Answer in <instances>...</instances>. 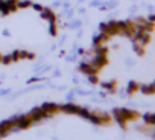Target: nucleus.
<instances>
[{
	"label": "nucleus",
	"mask_w": 155,
	"mask_h": 140,
	"mask_svg": "<svg viewBox=\"0 0 155 140\" xmlns=\"http://www.w3.org/2000/svg\"><path fill=\"white\" fill-rule=\"evenodd\" d=\"M99 31L104 34H108L110 37L119 35V28H117V22L116 20H110L108 23H101L99 25Z\"/></svg>",
	"instance_id": "obj_1"
},
{
	"label": "nucleus",
	"mask_w": 155,
	"mask_h": 140,
	"mask_svg": "<svg viewBox=\"0 0 155 140\" xmlns=\"http://www.w3.org/2000/svg\"><path fill=\"white\" fill-rule=\"evenodd\" d=\"M41 110H43V113H44V119H46V117H52V116H55V114L59 111V105L55 104V102H44V104L41 105Z\"/></svg>",
	"instance_id": "obj_2"
},
{
	"label": "nucleus",
	"mask_w": 155,
	"mask_h": 140,
	"mask_svg": "<svg viewBox=\"0 0 155 140\" xmlns=\"http://www.w3.org/2000/svg\"><path fill=\"white\" fill-rule=\"evenodd\" d=\"M79 72L81 73H84V75H97L99 73V68L97 67H94L91 62H79Z\"/></svg>",
	"instance_id": "obj_3"
},
{
	"label": "nucleus",
	"mask_w": 155,
	"mask_h": 140,
	"mask_svg": "<svg viewBox=\"0 0 155 140\" xmlns=\"http://www.w3.org/2000/svg\"><path fill=\"white\" fill-rule=\"evenodd\" d=\"M32 125V120L29 119L28 114H21L15 117V128L17 129H28Z\"/></svg>",
	"instance_id": "obj_4"
},
{
	"label": "nucleus",
	"mask_w": 155,
	"mask_h": 140,
	"mask_svg": "<svg viewBox=\"0 0 155 140\" xmlns=\"http://www.w3.org/2000/svg\"><path fill=\"white\" fill-rule=\"evenodd\" d=\"M15 128V117L12 119H8V120H3V122H0V131H2L3 137H6L12 129Z\"/></svg>",
	"instance_id": "obj_5"
},
{
	"label": "nucleus",
	"mask_w": 155,
	"mask_h": 140,
	"mask_svg": "<svg viewBox=\"0 0 155 140\" xmlns=\"http://www.w3.org/2000/svg\"><path fill=\"white\" fill-rule=\"evenodd\" d=\"M81 110L79 105H76V104H71V102H67L64 105H59V111L65 113V114H78Z\"/></svg>",
	"instance_id": "obj_6"
},
{
	"label": "nucleus",
	"mask_w": 155,
	"mask_h": 140,
	"mask_svg": "<svg viewBox=\"0 0 155 140\" xmlns=\"http://www.w3.org/2000/svg\"><path fill=\"white\" fill-rule=\"evenodd\" d=\"M108 62H110V61H108V55H97V53H96V55L93 56V59H91V64H93L94 67H97L99 70L104 68Z\"/></svg>",
	"instance_id": "obj_7"
},
{
	"label": "nucleus",
	"mask_w": 155,
	"mask_h": 140,
	"mask_svg": "<svg viewBox=\"0 0 155 140\" xmlns=\"http://www.w3.org/2000/svg\"><path fill=\"white\" fill-rule=\"evenodd\" d=\"M29 119L32 120V123H37V122H40V120H43L44 119V113H43V110H41V107H35L34 110H31L29 111Z\"/></svg>",
	"instance_id": "obj_8"
},
{
	"label": "nucleus",
	"mask_w": 155,
	"mask_h": 140,
	"mask_svg": "<svg viewBox=\"0 0 155 140\" xmlns=\"http://www.w3.org/2000/svg\"><path fill=\"white\" fill-rule=\"evenodd\" d=\"M111 116H113V119L123 128V129H126V123H128V120L123 117V114L120 113V108H114L113 111H111Z\"/></svg>",
	"instance_id": "obj_9"
},
{
	"label": "nucleus",
	"mask_w": 155,
	"mask_h": 140,
	"mask_svg": "<svg viewBox=\"0 0 155 140\" xmlns=\"http://www.w3.org/2000/svg\"><path fill=\"white\" fill-rule=\"evenodd\" d=\"M120 113L123 114V117L129 122V120H137L140 117V113L135 110H129V108H120Z\"/></svg>",
	"instance_id": "obj_10"
},
{
	"label": "nucleus",
	"mask_w": 155,
	"mask_h": 140,
	"mask_svg": "<svg viewBox=\"0 0 155 140\" xmlns=\"http://www.w3.org/2000/svg\"><path fill=\"white\" fill-rule=\"evenodd\" d=\"M40 17H41L43 20H47V22H58L56 14H55L50 8H43V11L40 12Z\"/></svg>",
	"instance_id": "obj_11"
},
{
	"label": "nucleus",
	"mask_w": 155,
	"mask_h": 140,
	"mask_svg": "<svg viewBox=\"0 0 155 140\" xmlns=\"http://www.w3.org/2000/svg\"><path fill=\"white\" fill-rule=\"evenodd\" d=\"M111 40V37L108 35V34H104V32H101L97 37H94L93 38V47L96 49V47H99L101 44H105L107 41H110Z\"/></svg>",
	"instance_id": "obj_12"
},
{
	"label": "nucleus",
	"mask_w": 155,
	"mask_h": 140,
	"mask_svg": "<svg viewBox=\"0 0 155 140\" xmlns=\"http://www.w3.org/2000/svg\"><path fill=\"white\" fill-rule=\"evenodd\" d=\"M101 87L104 90H107L108 93H116L117 92V81H107V82H101Z\"/></svg>",
	"instance_id": "obj_13"
},
{
	"label": "nucleus",
	"mask_w": 155,
	"mask_h": 140,
	"mask_svg": "<svg viewBox=\"0 0 155 140\" xmlns=\"http://www.w3.org/2000/svg\"><path fill=\"white\" fill-rule=\"evenodd\" d=\"M138 92H141L143 95H155V84L152 82V84H140V90Z\"/></svg>",
	"instance_id": "obj_14"
},
{
	"label": "nucleus",
	"mask_w": 155,
	"mask_h": 140,
	"mask_svg": "<svg viewBox=\"0 0 155 140\" xmlns=\"http://www.w3.org/2000/svg\"><path fill=\"white\" fill-rule=\"evenodd\" d=\"M140 90V84L137 81H129L128 82V87H126V93L128 95H134Z\"/></svg>",
	"instance_id": "obj_15"
},
{
	"label": "nucleus",
	"mask_w": 155,
	"mask_h": 140,
	"mask_svg": "<svg viewBox=\"0 0 155 140\" xmlns=\"http://www.w3.org/2000/svg\"><path fill=\"white\" fill-rule=\"evenodd\" d=\"M143 122L147 126H153L155 125V113H146V114H143Z\"/></svg>",
	"instance_id": "obj_16"
},
{
	"label": "nucleus",
	"mask_w": 155,
	"mask_h": 140,
	"mask_svg": "<svg viewBox=\"0 0 155 140\" xmlns=\"http://www.w3.org/2000/svg\"><path fill=\"white\" fill-rule=\"evenodd\" d=\"M135 43H138V44H141V46H144V47H146V46L150 43V34H149V32H143V34H141V37H140Z\"/></svg>",
	"instance_id": "obj_17"
},
{
	"label": "nucleus",
	"mask_w": 155,
	"mask_h": 140,
	"mask_svg": "<svg viewBox=\"0 0 155 140\" xmlns=\"http://www.w3.org/2000/svg\"><path fill=\"white\" fill-rule=\"evenodd\" d=\"M49 34L52 37L58 35V22H49Z\"/></svg>",
	"instance_id": "obj_18"
},
{
	"label": "nucleus",
	"mask_w": 155,
	"mask_h": 140,
	"mask_svg": "<svg viewBox=\"0 0 155 140\" xmlns=\"http://www.w3.org/2000/svg\"><path fill=\"white\" fill-rule=\"evenodd\" d=\"M141 25H143V28H144V32L152 34V32L155 31V23H152V22H149V20H144V23H141Z\"/></svg>",
	"instance_id": "obj_19"
},
{
	"label": "nucleus",
	"mask_w": 155,
	"mask_h": 140,
	"mask_svg": "<svg viewBox=\"0 0 155 140\" xmlns=\"http://www.w3.org/2000/svg\"><path fill=\"white\" fill-rule=\"evenodd\" d=\"M20 58L32 61V59H35V53L34 52H28V50H20Z\"/></svg>",
	"instance_id": "obj_20"
},
{
	"label": "nucleus",
	"mask_w": 155,
	"mask_h": 140,
	"mask_svg": "<svg viewBox=\"0 0 155 140\" xmlns=\"http://www.w3.org/2000/svg\"><path fill=\"white\" fill-rule=\"evenodd\" d=\"M132 49H134V52H135L138 56H143V55H144V46H141V44H138V43H132Z\"/></svg>",
	"instance_id": "obj_21"
},
{
	"label": "nucleus",
	"mask_w": 155,
	"mask_h": 140,
	"mask_svg": "<svg viewBox=\"0 0 155 140\" xmlns=\"http://www.w3.org/2000/svg\"><path fill=\"white\" fill-rule=\"evenodd\" d=\"M29 6H32V2H29V0H18L17 2L18 9H25V8H29Z\"/></svg>",
	"instance_id": "obj_22"
},
{
	"label": "nucleus",
	"mask_w": 155,
	"mask_h": 140,
	"mask_svg": "<svg viewBox=\"0 0 155 140\" xmlns=\"http://www.w3.org/2000/svg\"><path fill=\"white\" fill-rule=\"evenodd\" d=\"M94 50H96V53H97V55H108V52H110V49H108L105 44H101V46H99V47H96Z\"/></svg>",
	"instance_id": "obj_23"
},
{
	"label": "nucleus",
	"mask_w": 155,
	"mask_h": 140,
	"mask_svg": "<svg viewBox=\"0 0 155 140\" xmlns=\"http://www.w3.org/2000/svg\"><path fill=\"white\" fill-rule=\"evenodd\" d=\"M11 62H12V58H11V53H9V55H3V56H2V62H0V64L9 65Z\"/></svg>",
	"instance_id": "obj_24"
},
{
	"label": "nucleus",
	"mask_w": 155,
	"mask_h": 140,
	"mask_svg": "<svg viewBox=\"0 0 155 140\" xmlns=\"http://www.w3.org/2000/svg\"><path fill=\"white\" fill-rule=\"evenodd\" d=\"M88 76V82L93 84V85H97L99 84V76L97 75H87Z\"/></svg>",
	"instance_id": "obj_25"
},
{
	"label": "nucleus",
	"mask_w": 155,
	"mask_h": 140,
	"mask_svg": "<svg viewBox=\"0 0 155 140\" xmlns=\"http://www.w3.org/2000/svg\"><path fill=\"white\" fill-rule=\"evenodd\" d=\"M11 58H12V62L20 61V59H21V58H20V50H14V52L11 53Z\"/></svg>",
	"instance_id": "obj_26"
},
{
	"label": "nucleus",
	"mask_w": 155,
	"mask_h": 140,
	"mask_svg": "<svg viewBox=\"0 0 155 140\" xmlns=\"http://www.w3.org/2000/svg\"><path fill=\"white\" fill-rule=\"evenodd\" d=\"M32 8H34L35 11H38V12H41L44 6H43V5H40V3H32Z\"/></svg>",
	"instance_id": "obj_27"
},
{
	"label": "nucleus",
	"mask_w": 155,
	"mask_h": 140,
	"mask_svg": "<svg viewBox=\"0 0 155 140\" xmlns=\"http://www.w3.org/2000/svg\"><path fill=\"white\" fill-rule=\"evenodd\" d=\"M3 9H5V0H0V14L3 12Z\"/></svg>",
	"instance_id": "obj_28"
},
{
	"label": "nucleus",
	"mask_w": 155,
	"mask_h": 140,
	"mask_svg": "<svg viewBox=\"0 0 155 140\" xmlns=\"http://www.w3.org/2000/svg\"><path fill=\"white\" fill-rule=\"evenodd\" d=\"M146 20H149V22H152V23H155V14H152V15H149Z\"/></svg>",
	"instance_id": "obj_29"
},
{
	"label": "nucleus",
	"mask_w": 155,
	"mask_h": 140,
	"mask_svg": "<svg viewBox=\"0 0 155 140\" xmlns=\"http://www.w3.org/2000/svg\"><path fill=\"white\" fill-rule=\"evenodd\" d=\"M2 56H3V55H2V53H0V62H2Z\"/></svg>",
	"instance_id": "obj_30"
},
{
	"label": "nucleus",
	"mask_w": 155,
	"mask_h": 140,
	"mask_svg": "<svg viewBox=\"0 0 155 140\" xmlns=\"http://www.w3.org/2000/svg\"><path fill=\"white\" fill-rule=\"evenodd\" d=\"M152 137H153V138H155V132H152Z\"/></svg>",
	"instance_id": "obj_31"
},
{
	"label": "nucleus",
	"mask_w": 155,
	"mask_h": 140,
	"mask_svg": "<svg viewBox=\"0 0 155 140\" xmlns=\"http://www.w3.org/2000/svg\"><path fill=\"white\" fill-rule=\"evenodd\" d=\"M0 137H3V134H2V131H0Z\"/></svg>",
	"instance_id": "obj_32"
},
{
	"label": "nucleus",
	"mask_w": 155,
	"mask_h": 140,
	"mask_svg": "<svg viewBox=\"0 0 155 140\" xmlns=\"http://www.w3.org/2000/svg\"><path fill=\"white\" fill-rule=\"evenodd\" d=\"M153 84H155V81H153Z\"/></svg>",
	"instance_id": "obj_33"
}]
</instances>
